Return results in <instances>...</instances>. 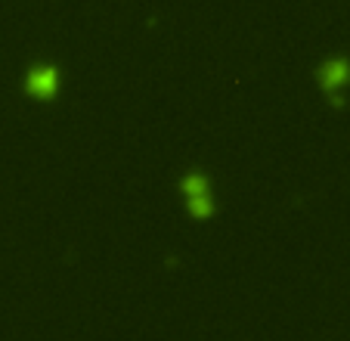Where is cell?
<instances>
[{"label":"cell","mask_w":350,"mask_h":341,"mask_svg":"<svg viewBox=\"0 0 350 341\" xmlns=\"http://www.w3.org/2000/svg\"><path fill=\"white\" fill-rule=\"evenodd\" d=\"M183 192H186V199H189V208H192V214H198V217L211 214V202H208L205 180L198 177V174H196V177H186Z\"/></svg>","instance_id":"cell-1"},{"label":"cell","mask_w":350,"mask_h":341,"mask_svg":"<svg viewBox=\"0 0 350 341\" xmlns=\"http://www.w3.org/2000/svg\"><path fill=\"white\" fill-rule=\"evenodd\" d=\"M344 78H347V66H344V62H329V66L323 68V81L332 87V90H335V87H341Z\"/></svg>","instance_id":"cell-2"},{"label":"cell","mask_w":350,"mask_h":341,"mask_svg":"<svg viewBox=\"0 0 350 341\" xmlns=\"http://www.w3.org/2000/svg\"><path fill=\"white\" fill-rule=\"evenodd\" d=\"M31 87H34V93H50L56 87V75H53V68H46V72H38V75H31Z\"/></svg>","instance_id":"cell-3"}]
</instances>
